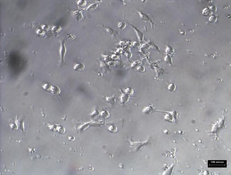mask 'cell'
Segmentation results:
<instances>
[{"instance_id":"1","label":"cell","mask_w":231,"mask_h":175,"mask_svg":"<svg viewBox=\"0 0 231 175\" xmlns=\"http://www.w3.org/2000/svg\"><path fill=\"white\" fill-rule=\"evenodd\" d=\"M59 53H60L61 58V63H63L64 62L65 56L66 53V48L65 45L64 41L63 40L61 42Z\"/></svg>"}]
</instances>
